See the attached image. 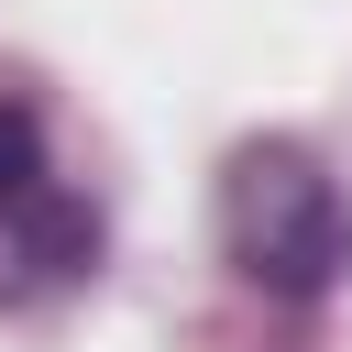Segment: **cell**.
Wrapping results in <instances>:
<instances>
[{"label":"cell","mask_w":352,"mask_h":352,"mask_svg":"<svg viewBox=\"0 0 352 352\" xmlns=\"http://www.w3.org/2000/svg\"><path fill=\"white\" fill-rule=\"evenodd\" d=\"M220 220H231L242 275L275 286V297H319V286L352 264V209H341V187H330L297 143H253V154L231 165Z\"/></svg>","instance_id":"obj_1"},{"label":"cell","mask_w":352,"mask_h":352,"mask_svg":"<svg viewBox=\"0 0 352 352\" xmlns=\"http://www.w3.org/2000/svg\"><path fill=\"white\" fill-rule=\"evenodd\" d=\"M88 253H99V209L55 176V154H44V132H33V110H11V99H0V308H11V297L66 286Z\"/></svg>","instance_id":"obj_2"}]
</instances>
